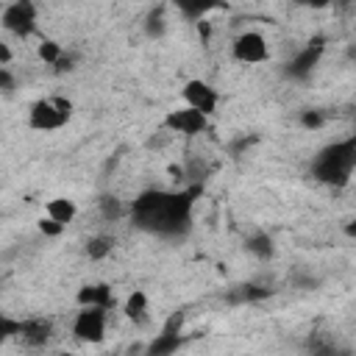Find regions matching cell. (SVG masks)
<instances>
[{"mask_svg":"<svg viewBox=\"0 0 356 356\" xmlns=\"http://www.w3.org/2000/svg\"><path fill=\"white\" fill-rule=\"evenodd\" d=\"M200 189L186 192H164L147 189L131 203V220L136 228L156 234V236H175L189 228L192 206Z\"/></svg>","mask_w":356,"mask_h":356,"instance_id":"cell-1","label":"cell"},{"mask_svg":"<svg viewBox=\"0 0 356 356\" xmlns=\"http://www.w3.org/2000/svg\"><path fill=\"white\" fill-rule=\"evenodd\" d=\"M356 167V139L334 142L323 147L312 161V175L328 186H345Z\"/></svg>","mask_w":356,"mask_h":356,"instance_id":"cell-2","label":"cell"},{"mask_svg":"<svg viewBox=\"0 0 356 356\" xmlns=\"http://www.w3.org/2000/svg\"><path fill=\"white\" fill-rule=\"evenodd\" d=\"M72 114V103L67 97L58 95H47L42 100H36L28 111V125L36 131H56L61 128Z\"/></svg>","mask_w":356,"mask_h":356,"instance_id":"cell-3","label":"cell"},{"mask_svg":"<svg viewBox=\"0 0 356 356\" xmlns=\"http://www.w3.org/2000/svg\"><path fill=\"white\" fill-rule=\"evenodd\" d=\"M72 334L81 342H100L106 337V309L83 306L72 320Z\"/></svg>","mask_w":356,"mask_h":356,"instance_id":"cell-4","label":"cell"},{"mask_svg":"<svg viewBox=\"0 0 356 356\" xmlns=\"http://www.w3.org/2000/svg\"><path fill=\"white\" fill-rule=\"evenodd\" d=\"M0 22L8 33L14 36H28L33 28H36V6L28 3V0H17V3H8L0 14Z\"/></svg>","mask_w":356,"mask_h":356,"instance_id":"cell-5","label":"cell"},{"mask_svg":"<svg viewBox=\"0 0 356 356\" xmlns=\"http://www.w3.org/2000/svg\"><path fill=\"white\" fill-rule=\"evenodd\" d=\"M184 100H186L189 108H195V111L211 117L214 108H217V103H220V95H217L214 86H209L206 81H197V78H195V81H186V83H184Z\"/></svg>","mask_w":356,"mask_h":356,"instance_id":"cell-6","label":"cell"},{"mask_svg":"<svg viewBox=\"0 0 356 356\" xmlns=\"http://www.w3.org/2000/svg\"><path fill=\"white\" fill-rule=\"evenodd\" d=\"M267 42L261 33L256 31H245L234 39V58L242 61V64H261L267 58Z\"/></svg>","mask_w":356,"mask_h":356,"instance_id":"cell-7","label":"cell"},{"mask_svg":"<svg viewBox=\"0 0 356 356\" xmlns=\"http://www.w3.org/2000/svg\"><path fill=\"white\" fill-rule=\"evenodd\" d=\"M206 125H209V117L200 114V111H195V108H189V106L175 108V111H170V114L164 117V128H170L172 134L195 136V134L206 131Z\"/></svg>","mask_w":356,"mask_h":356,"instance_id":"cell-8","label":"cell"},{"mask_svg":"<svg viewBox=\"0 0 356 356\" xmlns=\"http://www.w3.org/2000/svg\"><path fill=\"white\" fill-rule=\"evenodd\" d=\"M181 314H172L170 320H167V325L161 328V334H156V339L145 348V356H172L175 350H178V345H181Z\"/></svg>","mask_w":356,"mask_h":356,"instance_id":"cell-9","label":"cell"},{"mask_svg":"<svg viewBox=\"0 0 356 356\" xmlns=\"http://www.w3.org/2000/svg\"><path fill=\"white\" fill-rule=\"evenodd\" d=\"M50 331H53V325H50V320H44V317H33V320L19 323V337H22L28 345H33V348L44 345V342L50 339Z\"/></svg>","mask_w":356,"mask_h":356,"instance_id":"cell-10","label":"cell"},{"mask_svg":"<svg viewBox=\"0 0 356 356\" xmlns=\"http://www.w3.org/2000/svg\"><path fill=\"white\" fill-rule=\"evenodd\" d=\"M47 217L50 220H56V222H61V225H67V222H72V217H75V203L72 200H67V197H56V200H50L47 203Z\"/></svg>","mask_w":356,"mask_h":356,"instance_id":"cell-11","label":"cell"},{"mask_svg":"<svg viewBox=\"0 0 356 356\" xmlns=\"http://www.w3.org/2000/svg\"><path fill=\"white\" fill-rule=\"evenodd\" d=\"M78 300H81L83 306H103V309H108L111 292H108L106 286H86V289H81Z\"/></svg>","mask_w":356,"mask_h":356,"instance_id":"cell-12","label":"cell"},{"mask_svg":"<svg viewBox=\"0 0 356 356\" xmlns=\"http://www.w3.org/2000/svg\"><path fill=\"white\" fill-rule=\"evenodd\" d=\"M145 312H147V295L136 289V292L125 300V314H128L134 323H145V320H147V314H145Z\"/></svg>","mask_w":356,"mask_h":356,"instance_id":"cell-13","label":"cell"},{"mask_svg":"<svg viewBox=\"0 0 356 356\" xmlns=\"http://www.w3.org/2000/svg\"><path fill=\"white\" fill-rule=\"evenodd\" d=\"M111 236H103V234H97V236H92L89 242H86V253H89V259H103V256H108L111 253Z\"/></svg>","mask_w":356,"mask_h":356,"instance_id":"cell-14","label":"cell"},{"mask_svg":"<svg viewBox=\"0 0 356 356\" xmlns=\"http://www.w3.org/2000/svg\"><path fill=\"white\" fill-rule=\"evenodd\" d=\"M317 53H320V42L314 44V47H306L295 61H292V72L295 75H303V72H309V67L314 64V58H317Z\"/></svg>","mask_w":356,"mask_h":356,"instance_id":"cell-15","label":"cell"},{"mask_svg":"<svg viewBox=\"0 0 356 356\" xmlns=\"http://www.w3.org/2000/svg\"><path fill=\"white\" fill-rule=\"evenodd\" d=\"M100 211H103V217L111 220V222L122 217V206H120V200L111 197V195H103V197H100Z\"/></svg>","mask_w":356,"mask_h":356,"instance_id":"cell-16","label":"cell"},{"mask_svg":"<svg viewBox=\"0 0 356 356\" xmlns=\"http://www.w3.org/2000/svg\"><path fill=\"white\" fill-rule=\"evenodd\" d=\"M39 56H42L44 61H50V64H58V58H61L64 53H61V47H58L56 42H42V47H39Z\"/></svg>","mask_w":356,"mask_h":356,"instance_id":"cell-17","label":"cell"},{"mask_svg":"<svg viewBox=\"0 0 356 356\" xmlns=\"http://www.w3.org/2000/svg\"><path fill=\"white\" fill-rule=\"evenodd\" d=\"M312 356H342V350L334 342H314Z\"/></svg>","mask_w":356,"mask_h":356,"instance_id":"cell-18","label":"cell"},{"mask_svg":"<svg viewBox=\"0 0 356 356\" xmlns=\"http://www.w3.org/2000/svg\"><path fill=\"white\" fill-rule=\"evenodd\" d=\"M253 253H259V256H270V239L267 236H256V239H250V245H248Z\"/></svg>","mask_w":356,"mask_h":356,"instance_id":"cell-19","label":"cell"},{"mask_svg":"<svg viewBox=\"0 0 356 356\" xmlns=\"http://www.w3.org/2000/svg\"><path fill=\"white\" fill-rule=\"evenodd\" d=\"M39 228H42V234H50V236H56V234H61L64 231V225L61 222H56V220H39Z\"/></svg>","mask_w":356,"mask_h":356,"instance_id":"cell-20","label":"cell"},{"mask_svg":"<svg viewBox=\"0 0 356 356\" xmlns=\"http://www.w3.org/2000/svg\"><path fill=\"white\" fill-rule=\"evenodd\" d=\"M320 122H323V117H320L317 111H312V114H303V125H306V128H317Z\"/></svg>","mask_w":356,"mask_h":356,"instance_id":"cell-21","label":"cell"},{"mask_svg":"<svg viewBox=\"0 0 356 356\" xmlns=\"http://www.w3.org/2000/svg\"><path fill=\"white\" fill-rule=\"evenodd\" d=\"M209 8H211V6H186V3L181 6V11H184V14H192V17H197V14L209 11Z\"/></svg>","mask_w":356,"mask_h":356,"instance_id":"cell-22","label":"cell"},{"mask_svg":"<svg viewBox=\"0 0 356 356\" xmlns=\"http://www.w3.org/2000/svg\"><path fill=\"white\" fill-rule=\"evenodd\" d=\"M8 61H11V50H8V44H6V42H0V64H3V67H8Z\"/></svg>","mask_w":356,"mask_h":356,"instance_id":"cell-23","label":"cell"},{"mask_svg":"<svg viewBox=\"0 0 356 356\" xmlns=\"http://www.w3.org/2000/svg\"><path fill=\"white\" fill-rule=\"evenodd\" d=\"M348 234H356V225H348Z\"/></svg>","mask_w":356,"mask_h":356,"instance_id":"cell-24","label":"cell"},{"mask_svg":"<svg viewBox=\"0 0 356 356\" xmlns=\"http://www.w3.org/2000/svg\"><path fill=\"white\" fill-rule=\"evenodd\" d=\"M61 356H72V353H61Z\"/></svg>","mask_w":356,"mask_h":356,"instance_id":"cell-25","label":"cell"}]
</instances>
